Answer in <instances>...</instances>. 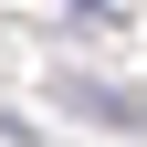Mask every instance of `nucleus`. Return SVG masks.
I'll use <instances>...</instances> for the list:
<instances>
[{
    "mask_svg": "<svg viewBox=\"0 0 147 147\" xmlns=\"http://www.w3.org/2000/svg\"><path fill=\"white\" fill-rule=\"evenodd\" d=\"M63 105L84 126H105V137H147V95H126V84H84V74H63Z\"/></svg>",
    "mask_w": 147,
    "mask_h": 147,
    "instance_id": "f257e3e1",
    "label": "nucleus"
},
{
    "mask_svg": "<svg viewBox=\"0 0 147 147\" xmlns=\"http://www.w3.org/2000/svg\"><path fill=\"white\" fill-rule=\"evenodd\" d=\"M74 11H84V21H116V0H74Z\"/></svg>",
    "mask_w": 147,
    "mask_h": 147,
    "instance_id": "f03ea898",
    "label": "nucleus"
}]
</instances>
